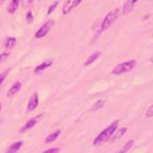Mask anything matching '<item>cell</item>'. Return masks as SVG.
<instances>
[{
    "label": "cell",
    "instance_id": "cell-1",
    "mask_svg": "<svg viewBox=\"0 0 153 153\" xmlns=\"http://www.w3.org/2000/svg\"><path fill=\"white\" fill-rule=\"evenodd\" d=\"M118 123H120L118 121H114L113 123L110 124L105 129H103L102 131L94 138V143H92L94 147H99V146H101V144H103L104 142H106L108 140H110V139L112 138V136L114 135V133L118 128Z\"/></svg>",
    "mask_w": 153,
    "mask_h": 153
},
{
    "label": "cell",
    "instance_id": "cell-2",
    "mask_svg": "<svg viewBox=\"0 0 153 153\" xmlns=\"http://www.w3.org/2000/svg\"><path fill=\"white\" fill-rule=\"evenodd\" d=\"M121 12H120V9H114L112 11H110L108 14L104 16L103 21L100 24V33L106 30L109 27H111L113 24L115 23V21L117 20V18L120 16Z\"/></svg>",
    "mask_w": 153,
    "mask_h": 153
},
{
    "label": "cell",
    "instance_id": "cell-3",
    "mask_svg": "<svg viewBox=\"0 0 153 153\" xmlns=\"http://www.w3.org/2000/svg\"><path fill=\"white\" fill-rule=\"evenodd\" d=\"M136 65H137V61L136 60H129V61L122 62V63L117 64L113 68L111 73L113 75H121V74L127 73V72H130L131 70H134L136 68Z\"/></svg>",
    "mask_w": 153,
    "mask_h": 153
},
{
    "label": "cell",
    "instance_id": "cell-4",
    "mask_svg": "<svg viewBox=\"0 0 153 153\" xmlns=\"http://www.w3.org/2000/svg\"><path fill=\"white\" fill-rule=\"evenodd\" d=\"M53 26H54V21H52V20L47 21V22L45 24H42L38 30H37V32L35 33V38H37V39L44 38L45 36H47L48 33L52 30Z\"/></svg>",
    "mask_w": 153,
    "mask_h": 153
},
{
    "label": "cell",
    "instance_id": "cell-5",
    "mask_svg": "<svg viewBox=\"0 0 153 153\" xmlns=\"http://www.w3.org/2000/svg\"><path fill=\"white\" fill-rule=\"evenodd\" d=\"M39 105V96L38 92H34V94L30 96V100H28V103H27V112H33L35 111Z\"/></svg>",
    "mask_w": 153,
    "mask_h": 153
},
{
    "label": "cell",
    "instance_id": "cell-6",
    "mask_svg": "<svg viewBox=\"0 0 153 153\" xmlns=\"http://www.w3.org/2000/svg\"><path fill=\"white\" fill-rule=\"evenodd\" d=\"M79 3H82V0H68V1H65L64 4H63V14L66 15L68 14L73 9H75Z\"/></svg>",
    "mask_w": 153,
    "mask_h": 153
},
{
    "label": "cell",
    "instance_id": "cell-7",
    "mask_svg": "<svg viewBox=\"0 0 153 153\" xmlns=\"http://www.w3.org/2000/svg\"><path fill=\"white\" fill-rule=\"evenodd\" d=\"M40 116H41V115H37V117L28 120V121H27L26 123L23 125V127H22V128L20 129L21 133H25V131H27V130L32 129L33 127H35V125L37 124V122H38V118L40 117Z\"/></svg>",
    "mask_w": 153,
    "mask_h": 153
},
{
    "label": "cell",
    "instance_id": "cell-8",
    "mask_svg": "<svg viewBox=\"0 0 153 153\" xmlns=\"http://www.w3.org/2000/svg\"><path fill=\"white\" fill-rule=\"evenodd\" d=\"M21 88H22V82H19V80H16V82H15L14 84H13V85L10 87L9 91L7 92V97H8V98L14 97L15 94L20 92Z\"/></svg>",
    "mask_w": 153,
    "mask_h": 153
},
{
    "label": "cell",
    "instance_id": "cell-9",
    "mask_svg": "<svg viewBox=\"0 0 153 153\" xmlns=\"http://www.w3.org/2000/svg\"><path fill=\"white\" fill-rule=\"evenodd\" d=\"M137 2L136 0H131V1H126V2L124 3L123 8H122V14L123 15H126L128 14L129 12L133 11L134 7H135V3Z\"/></svg>",
    "mask_w": 153,
    "mask_h": 153
},
{
    "label": "cell",
    "instance_id": "cell-10",
    "mask_svg": "<svg viewBox=\"0 0 153 153\" xmlns=\"http://www.w3.org/2000/svg\"><path fill=\"white\" fill-rule=\"evenodd\" d=\"M22 147H23V141H21V140L15 141V142H13L11 146H9V148L7 149L6 153H18L19 151L21 150Z\"/></svg>",
    "mask_w": 153,
    "mask_h": 153
},
{
    "label": "cell",
    "instance_id": "cell-11",
    "mask_svg": "<svg viewBox=\"0 0 153 153\" xmlns=\"http://www.w3.org/2000/svg\"><path fill=\"white\" fill-rule=\"evenodd\" d=\"M127 130H128L127 127H122V128H120V129L116 130V131L114 133V135L112 136V138H111L112 142H115V141H117V140H120V139H121L122 137L127 133Z\"/></svg>",
    "mask_w": 153,
    "mask_h": 153
},
{
    "label": "cell",
    "instance_id": "cell-12",
    "mask_svg": "<svg viewBox=\"0 0 153 153\" xmlns=\"http://www.w3.org/2000/svg\"><path fill=\"white\" fill-rule=\"evenodd\" d=\"M51 65H52V61H51V60L45 61V62H42V63H40V64L37 65L35 68V70H34V72H35V73H40V72L45 71L46 68H50Z\"/></svg>",
    "mask_w": 153,
    "mask_h": 153
},
{
    "label": "cell",
    "instance_id": "cell-13",
    "mask_svg": "<svg viewBox=\"0 0 153 153\" xmlns=\"http://www.w3.org/2000/svg\"><path fill=\"white\" fill-rule=\"evenodd\" d=\"M16 41H18L16 38L13 37V36L7 37L6 41H4V49H6V50H11V49H13V47L16 45Z\"/></svg>",
    "mask_w": 153,
    "mask_h": 153
},
{
    "label": "cell",
    "instance_id": "cell-14",
    "mask_svg": "<svg viewBox=\"0 0 153 153\" xmlns=\"http://www.w3.org/2000/svg\"><path fill=\"white\" fill-rule=\"evenodd\" d=\"M60 134H61V130L58 129L56 130V131H53V133L49 134V135L46 137V140H45V142L46 143H51V142H54L58 139V137L60 136Z\"/></svg>",
    "mask_w": 153,
    "mask_h": 153
},
{
    "label": "cell",
    "instance_id": "cell-15",
    "mask_svg": "<svg viewBox=\"0 0 153 153\" xmlns=\"http://www.w3.org/2000/svg\"><path fill=\"white\" fill-rule=\"evenodd\" d=\"M105 103H106L105 99H102V98H101V99H98V100L91 105V108H90V111H98V110L102 109L103 106L105 105Z\"/></svg>",
    "mask_w": 153,
    "mask_h": 153
},
{
    "label": "cell",
    "instance_id": "cell-16",
    "mask_svg": "<svg viewBox=\"0 0 153 153\" xmlns=\"http://www.w3.org/2000/svg\"><path fill=\"white\" fill-rule=\"evenodd\" d=\"M100 56H101L100 51H96V52H94L92 54H90V56H89L88 59L86 60L85 63H84V65H85V66H88V65H90L91 63H94V62L96 61V60H97Z\"/></svg>",
    "mask_w": 153,
    "mask_h": 153
},
{
    "label": "cell",
    "instance_id": "cell-17",
    "mask_svg": "<svg viewBox=\"0 0 153 153\" xmlns=\"http://www.w3.org/2000/svg\"><path fill=\"white\" fill-rule=\"evenodd\" d=\"M19 7H20V1L19 0H12L9 2V6H8V12L10 14H13L18 10Z\"/></svg>",
    "mask_w": 153,
    "mask_h": 153
},
{
    "label": "cell",
    "instance_id": "cell-18",
    "mask_svg": "<svg viewBox=\"0 0 153 153\" xmlns=\"http://www.w3.org/2000/svg\"><path fill=\"white\" fill-rule=\"evenodd\" d=\"M134 144H135V140H133V139H131V140H128L127 142H125V144L122 147L121 150L118 151V153H127L134 147Z\"/></svg>",
    "mask_w": 153,
    "mask_h": 153
},
{
    "label": "cell",
    "instance_id": "cell-19",
    "mask_svg": "<svg viewBox=\"0 0 153 153\" xmlns=\"http://www.w3.org/2000/svg\"><path fill=\"white\" fill-rule=\"evenodd\" d=\"M59 3H60L59 1H54V2H53L52 4H51V6L49 7V9H48V11H47V14H48V15H50L51 13H52V12L54 11V10H56V7L59 6Z\"/></svg>",
    "mask_w": 153,
    "mask_h": 153
},
{
    "label": "cell",
    "instance_id": "cell-20",
    "mask_svg": "<svg viewBox=\"0 0 153 153\" xmlns=\"http://www.w3.org/2000/svg\"><path fill=\"white\" fill-rule=\"evenodd\" d=\"M9 72H10V70H4L2 73H0V85H1V84L4 82V79L7 78V76H8Z\"/></svg>",
    "mask_w": 153,
    "mask_h": 153
},
{
    "label": "cell",
    "instance_id": "cell-21",
    "mask_svg": "<svg viewBox=\"0 0 153 153\" xmlns=\"http://www.w3.org/2000/svg\"><path fill=\"white\" fill-rule=\"evenodd\" d=\"M9 56H10V52H8V51L0 53V63H2L4 60L8 59V58H9Z\"/></svg>",
    "mask_w": 153,
    "mask_h": 153
},
{
    "label": "cell",
    "instance_id": "cell-22",
    "mask_svg": "<svg viewBox=\"0 0 153 153\" xmlns=\"http://www.w3.org/2000/svg\"><path fill=\"white\" fill-rule=\"evenodd\" d=\"M146 116L149 118L153 117V104H151V105L148 108L147 112H146Z\"/></svg>",
    "mask_w": 153,
    "mask_h": 153
},
{
    "label": "cell",
    "instance_id": "cell-23",
    "mask_svg": "<svg viewBox=\"0 0 153 153\" xmlns=\"http://www.w3.org/2000/svg\"><path fill=\"white\" fill-rule=\"evenodd\" d=\"M33 20H34V15H33L32 11H28L26 13V22L28 24H30L33 22Z\"/></svg>",
    "mask_w": 153,
    "mask_h": 153
},
{
    "label": "cell",
    "instance_id": "cell-24",
    "mask_svg": "<svg viewBox=\"0 0 153 153\" xmlns=\"http://www.w3.org/2000/svg\"><path fill=\"white\" fill-rule=\"evenodd\" d=\"M42 153H60V149L59 148H50V149L44 151Z\"/></svg>",
    "mask_w": 153,
    "mask_h": 153
},
{
    "label": "cell",
    "instance_id": "cell-25",
    "mask_svg": "<svg viewBox=\"0 0 153 153\" xmlns=\"http://www.w3.org/2000/svg\"><path fill=\"white\" fill-rule=\"evenodd\" d=\"M1 110H2V104L0 103V112H1Z\"/></svg>",
    "mask_w": 153,
    "mask_h": 153
},
{
    "label": "cell",
    "instance_id": "cell-26",
    "mask_svg": "<svg viewBox=\"0 0 153 153\" xmlns=\"http://www.w3.org/2000/svg\"><path fill=\"white\" fill-rule=\"evenodd\" d=\"M2 2H3V1H0V4H2Z\"/></svg>",
    "mask_w": 153,
    "mask_h": 153
}]
</instances>
